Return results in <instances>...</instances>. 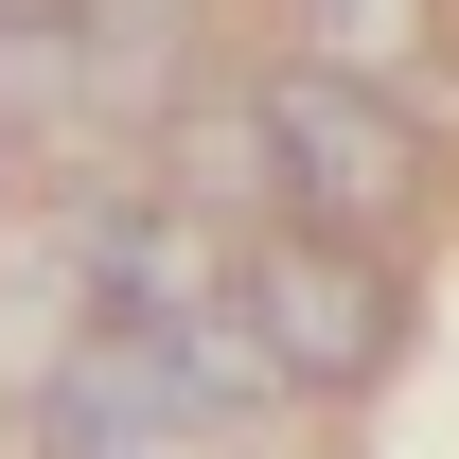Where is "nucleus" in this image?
<instances>
[{"mask_svg": "<svg viewBox=\"0 0 459 459\" xmlns=\"http://www.w3.org/2000/svg\"><path fill=\"white\" fill-rule=\"evenodd\" d=\"M54 18H71V54H89L107 107H160L177 54H195V0H54Z\"/></svg>", "mask_w": 459, "mask_h": 459, "instance_id": "nucleus-4", "label": "nucleus"}, {"mask_svg": "<svg viewBox=\"0 0 459 459\" xmlns=\"http://www.w3.org/2000/svg\"><path fill=\"white\" fill-rule=\"evenodd\" d=\"M230 300H247V336H265V371L283 389H371L406 336V300L371 247H336V230H247L230 247Z\"/></svg>", "mask_w": 459, "mask_h": 459, "instance_id": "nucleus-1", "label": "nucleus"}, {"mask_svg": "<svg viewBox=\"0 0 459 459\" xmlns=\"http://www.w3.org/2000/svg\"><path fill=\"white\" fill-rule=\"evenodd\" d=\"M71 107H107L89 54H71V18H0V124H71Z\"/></svg>", "mask_w": 459, "mask_h": 459, "instance_id": "nucleus-5", "label": "nucleus"}, {"mask_svg": "<svg viewBox=\"0 0 459 459\" xmlns=\"http://www.w3.org/2000/svg\"><path fill=\"white\" fill-rule=\"evenodd\" d=\"M247 107H265V160H283V212H300V230L371 247V230L406 212V124L371 107L353 71H318V54H300V71H265Z\"/></svg>", "mask_w": 459, "mask_h": 459, "instance_id": "nucleus-2", "label": "nucleus"}, {"mask_svg": "<svg viewBox=\"0 0 459 459\" xmlns=\"http://www.w3.org/2000/svg\"><path fill=\"white\" fill-rule=\"evenodd\" d=\"M300 18H318V71H371V54L424 36V0H300Z\"/></svg>", "mask_w": 459, "mask_h": 459, "instance_id": "nucleus-6", "label": "nucleus"}, {"mask_svg": "<svg viewBox=\"0 0 459 459\" xmlns=\"http://www.w3.org/2000/svg\"><path fill=\"white\" fill-rule=\"evenodd\" d=\"M0 18H54V0H0Z\"/></svg>", "mask_w": 459, "mask_h": 459, "instance_id": "nucleus-7", "label": "nucleus"}, {"mask_svg": "<svg viewBox=\"0 0 459 459\" xmlns=\"http://www.w3.org/2000/svg\"><path fill=\"white\" fill-rule=\"evenodd\" d=\"M177 212H195V230H283L265 107H195V124H177Z\"/></svg>", "mask_w": 459, "mask_h": 459, "instance_id": "nucleus-3", "label": "nucleus"}]
</instances>
